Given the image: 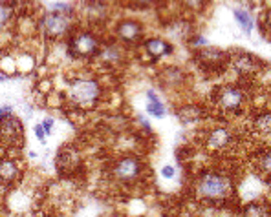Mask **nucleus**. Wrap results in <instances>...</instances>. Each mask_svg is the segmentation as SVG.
<instances>
[{
  "instance_id": "18",
  "label": "nucleus",
  "mask_w": 271,
  "mask_h": 217,
  "mask_svg": "<svg viewBox=\"0 0 271 217\" xmlns=\"http://www.w3.org/2000/svg\"><path fill=\"white\" fill-rule=\"evenodd\" d=\"M15 62H17V72L19 73H30L35 70V55L30 52H22L19 55H15Z\"/></svg>"
},
{
  "instance_id": "34",
  "label": "nucleus",
  "mask_w": 271,
  "mask_h": 217,
  "mask_svg": "<svg viewBox=\"0 0 271 217\" xmlns=\"http://www.w3.org/2000/svg\"><path fill=\"white\" fill-rule=\"evenodd\" d=\"M28 157H32V159H37V152L30 150V154H28Z\"/></svg>"
},
{
  "instance_id": "20",
  "label": "nucleus",
  "mask_w": 271,
  "mask_h": 217,
  "mask_svg": "<svg viewBox=\"0 0 271 217\" xmlns=\"http://www.w3.org/2000/svg\"><path fill=\"white\" fill-rule=\"evenodd\" d=\"M233 15H235V20L242 26L244 33H251V30H253V18H251L249 13L244 10H235L233 11Z\"/></svg>"
},
{
  "instance_id": "28",
  "label": "nucleus",
  "mask_w": 271,
  "mask_h": 217,
  "mask_svg": "<svg viewBox=\"0 0 271 217\" xmlns=\"http://www.w3.org/2000/svg\"><path fill=\"white\" fill-rule=\"evenodd\" d=\"M183 4L187 6L189 10H202L205 0H183Z\"/></svg>"
},
{
  "instance_id": "24",
  "label": "nucleus",
  "mask_w": 271,
  "mask_h": 217,
  "mask_svg": "<svg viewBox=\"0 0 271 217\" xmlns=\"http://www.w3.org/2000/svg\"><path fill=\"white\" fill-rule=\"evenodd\" d=\"M258 168L266 174H271V150L258 157Z\"/></svg>"
},
{
  "instance_id": "26",
  "label": "nucleus",
  "mask_w": 271,
  "mask_h": 217,
  "mask_svg": "<svg viewBox=\"0 0 271 217\" xmlns=\"http://www.w3.org/2000/svg\"><path fill=\"white\" fill-rule=\"evenodd\" d=\"M41 126L44 128V134H46V137H50V135L53 134V126H55V119L53 117H44L41 122Z\"/></svg>"
},
{
  "instance_id": "1",
  "label": "nucleus",
  "mask_w": 271,
  "mask_h": 217,
  "mask_svg": "<svg viewBox=\"0 0 271 217\" xmlns=\"http://www.w3.org/2000/svg\"><path fill=\"white\" fill-rule=\"evenodd\" d=\"M104 95L106 92H104L103 82L92 75H75L73 78H70L64 90L66 102L79 112H92L103 106Z\"/></svg>"
},
{
  "instance_id": "12",
  "label": "nucleus",
  "mask_w": 271,
  "mask_h": 217,
  "mask_svg": "<svg viewBox=\"0 0 271 217\" xmlns=\"http://www.w3.org/2000/svg\"><path fill=\"white\" fill-rule=\"evenodd\" d=\"M235 142V135L233 132L227 128H214L207 134V139H205V144H207L209 150L213 152H224L227 148H231V144Z\"/></svg>"
},
{
  "instance_id": "10",
  "label": "nucleus",
  "mask_w": 271,
  "mask_h": 217,
  "mask_svg": "<svg viewBox=\"0 0 271 217\" xmlns=\"http://www.w3.org/2000/svg\"><path fill=\"white\" fill-rule=\"evenodd\" d=\"M143 36V26L136 18H121L114 26V38L123 44H134Z\"/></svg>"
},
{
  "instance_id": "7",
  "label": "nucleus",
  "mask_w": 271,
  "mask_h": 217,
  "mask_svg": "<svg viewBox=\"0 0 271 217\" xmlns=\"http://www.w3.org/2000/svg\"><path fill=\"white\" fill-rule=\"evenodd\" d=\"M79 16L90 26H101L110 16V10L106 0H86L81 4Z\"/></svg>"
},
{
  "instance_id": "17",
  "label": "nucleus",
  "mask_w": 271,
  "mask_h": 217,
  "mask_svg": "<svg viewBox=\"0 0 271 217\" xmlns=\"http://www.w3.org/2000/svg\"><path fill=\"white\" fill-rule=\"evenodd\" d=\"M233 68H235V72L240 73V75H253L258 70V62H256L255 57H251V55L240 53V55H236L233 58Z\"/></svg>"
},
{
  "instance_id": "9",
  "label": "nucleus",
  "mask_w": 271,
  "mask_h": 217,
  "mask_svg": "<svg viewBox=\"0 0 271 217\" xmlns=\"http://www.w3.org/2000/svg\"><path fill=\"white\" fill-rule=\"evenodd\" d=\"M99 64L106 68H121L125 64L126 60V50H125V44L119 40H108V42H103V48H101V53L99 57H97Z\"/></svg>"
},
{
  "instance_id": "30",
  "label": "nucleus",
  "mask_w": 271,
  "mask_h": 217,
  "mask_svg": "<svg viewBox=\"0 0 271 217\" xmlns=\"http://www.w3.org/2000/svg\"><path fill=\"white\" fill-rule=\"evenodd\" d=\"M193 46H196V48H205L207 46V38L205 36H202V35H196V36H193Z\"/></svg>"
},
{
  "instance_id": "16",
  "label": "nucleus",
  "mask_w": 271,
  "mask_h": 217,
  "mask_svg": "<svg viewBox=\"0 0 271 217\" xmlns=\"http://www.w3.org/2000/svg\"><path fill=\"white\" fill-rule=\"evenodd\" d=\"M17 13V0H0V33H4L15 22Z\"/></svg>"
},
{
  "instance_id": "29",
  "label": "nucleus",
  "mask_w": 271,
  "mask_h": 217,
  "mask_svg": "<svg viewBox=\"0 0 271 217\" xmlns=\"http://www.w3.org/2000/svg\"><path fill=\"white\" fill-rule=\"evenodd\" d=\"M10 114H15L13 104H2V106H0V119L6 117V115H10Z\"/></svg>"
},
{
  "instance_id": "27",
  "label": "nucleus",
  "mask_w": 271,
  "mask_h": 217,
  "mask_svg": "<svg viewBox=\"0 0 271 217\" xmlns=\"http://www.w3.org/2000/svg\"><path fill=\"white\" fill-rule=\"evenodd\" d=\"M160 174H162L163 179H174V176H176V168L172 164H165V166H162Z\"/></svg>"
},
{
  "instance_id": "6",
  "label": "nucleus",
  "mask_w": 271,
  "mask_h": 217,
  "mask_svg": "<svg viewBox=\"0 0 271 217\" xmlns=\"http://www.w3.org/2000/svg\"><path fill=\"white\" fill-rule=\"evenodd\" d=\"M0 140L6 146H21L24 140V128L21 119L15 114H10L0 119Z\"/></svg>"
},
{
  "instance_id": "15",
  "label": "nucleus",
  "mask_w": 271,
  "mask_h": 217,
  "mask_svg": "<svg viewBox=\"0 0 271 217\" xmlns=\"http://www.w3.org/2000/svg\"><path fill=\"white\" fill-rule=\"evenodd\" d=\"M224 57H225L224 52L207 46L198 53V60L202 62L205 70H218V68H222V64L225 62Z\"/></svg>"
},
{
  "instance_id": "33",
  "label": "nucleus",
  "mask_w": 271,
  "mask_h": 217,
  "mask_svg": "<svg viewBox=\"0 0 271 217\" xmlns=\"http://www.w3.org/2000/svg\"><path fill=\"white\" fill-rule=\"evenodd\" d=\"M8 78H10V77H8V75H6V73H2V72H0V82H6V80H8Z\"/></svg>"
},
{
  "instance_id": "19",
  "label": "nucleus",
  "mask_w": 271,
  "mask_h": 217,
  "mask_svg": "<svg viewBox=\"0 0 271 217\" xmlns=\"http://www.w3.org/2000/svg\"><path fill=\"white\" fill-rule=\"evenodd\" d=\"M147 114L151 117H156V119H163L167 115V106L162 102V98H156V100H149L145 106Z\"/></svg>"
},
{
  "instance_id": "8",
  "label": "nucleus",
  "mask_w": 271,
  "mask_h": 217,
  "mask_svg": "<svg viewBox=\"0 0 271 217\" xmlns=\"http://www.w3.org/2000/svg\"><path fill=\"white\" fill-rule=\"evenodd\" d=\"M245 95L236 86H222L214 93V102L224 112H238L244 106Z\"/></svg>"
},
{
  "instance_id": "5",
  "label": "nucleus",
  "mask_w": 271,
  "mask_h": 217,
  "mask_svg": "<svg viewBox=\"0 0 271 217\" xmlns=\"http://www.w3.org/2000/svg\"><path fill=\"white\" fill-rule=\"evenodd\" d=\"M196 194L205 201H220L231 194V181L222 174H203L196 182Z\"/></svg>"
},
{
  "instance_id": "32",
  "label": "nucleus",
  "mask_w": 271,
  "mask_h": 217,
  "mask_svg": "<svg viewBox=\"0 0 271 217\" xmlns=\"http://www.w3.org/2000/svg\"><path fill=\"white\" fill-rule=\"evenodd\" d=\"M154 0H130V4H134V6H149V4H152Z\"/></svg>"
},
{
  "instance_id": "14",
  "label": "nucleus",
  "mask_w": 271,
  "mask_h": 217,
  "mask_svg": "<svg viewBox=\"0 0 271 217\" xmlns=\"http://www.w3.org/2000/svg\"><path fill=\"white\" fill-rule=\"evenodd\" d=\"M143 48H145L147 55L152 58L169 57V55H172V52H174V46H172L171 42L163 40L160 36H151V38H147V40L143 42Z\"/></svg>"
},
{
  "instance_id": "23",
  "label": "nucleus",
  "mask_w": 271,
  "mask_h": 217,
  "mask_svg": "<svg viewBox=\"0 0 271 217\" xmlns=\"http://www.w3.org/2000/svg\"><path fill=\"white\" fill-rule=\"evenodd\" d=\"M50 10L61 11V13H66V15H75L77 8L73 4H68V2H53V4L50 6Z\"/></svg>"
},
{
  "instance_id": "13",
  "label": "nucleus",
  "mask_w": 271,
  "mask_h": 217,
  "mask_svg": "<svg viewBox=\"0 0 271 217\" xmlns=\"http://www.w3.org/2000/svg\"><path fill=\"white\" fill-rule=\"evenodd\" d=\"M79 166H81V155L77 154V150L64 148L57 155V170L66 174V176H73Z\"/></svg>"
},
{
  "instance_id": "11",
  "label": "nucleus",
  "mask_w": 271,
  "mask_h": 217,
  "mask_svg": "<svg viewBox=\"0 0 271 217\" xmlns=\"http://www.w3.org/2000/svg\"><path fill=\"white\" fill-rule=\"evenodd\" d=\"M22 177V166L17 159L11 157H2L0 159V186H13L21 181Z\"/></svg>"
},
{
  "instance_id": "25",
  "label": "nucleus",
  "mask_w": 271,
  "mask_h": 217,
  "mask_svg": "<svg viewBox=\"0 0 271 217\" xmlns=\"http://www.w3.org/2000/svg\"><path fill=\"white\" fill-rule=\"evenodd\" d=\"M33 134H35L37 140H39V142H41L42 146H46L48 137H46V134H44V128H42V126H41V122L35 124V126H33Z\"/></svg>"
},
{
  "instance_id": "3",
  "label": "nucleus",
  "mask_w": 271,
  "mask_h": 217,
  "mask_svg": "<svg viewBox=\"0 0 271 217\" xmlns=\"http://www.w3.org/2000/svg\"><path fill=\"white\" fill-rule=\"evenodd\" d=\"M73 30H75V15H66L61 11L50 10L37 16V33L42 36V40H64Z\"/></svg>"
},
{
  "instance_id": "22",
  "label": "nucleus",
  "mask_w": 271,
  "mask_h": 217,
  "mask_svg": "<svg viewBox=\"0 0 271 217\" xmlns=\"http://www.w3.org/2000/svg\"><path fill=\"white\" fill-rule=\"evenodd\" d=\"M256 130L264 135H271V114H262L255 120Z\"/></svg>"
},
{
  "instance_id": "31",
  "label": "nucleus",
  "mask_w": 271,
  "mask_h": 217,
  "mask_svg": "<svg viewBox=\"0 0 271 217\" xmlns=\"http://www.w3.org/2000/svg\"><path fill=\"white\" fill-rule=\"evenodd\" d=\"M138 122L141 124V128L145 130L147 134H151V132H152V126H151V122H149V120H145V119H143V117H138Z\"/></svg>"
},
{
  "instance_id": "4",
  "label": "nucleus",
  "mask_w": 271,
  "mask_h": 217,
  "mask_svg": "<svg viewBox=\"0 0 271 217\" xmlns=\"http://www.w3.org/2000/svg\"><path fill=\"white\" fill-rule=\"evenodd\" d=\"M110 177L119 184H136L143 177V162L136 155H121L110 166Z\"/></svg>"
},
{
  "instance_id": "2",
  "label": "nucleus",
  "mask_w": 271,
  "mask_h": 217,
  "mask_svg": "<svg viewBox=\"0 0 271 217\" xmlns=\"http://www.w3.org/2000/svg\"><path fill=\"white\" fill-rule=\"evenodd\" d=\"M103 42L94 30L77 28L66 38V52L73 60H97Z\"/></svg>"
},
{
  "instance_id": "21",
  "label": "nucleus",
  "mask_w": 271,
  "mask_h": 217,
  "mask_svg": "<svg viewBox=\"0 0 271 217\" xmlns=\"http://www.w3.org/2000/svg\"><path fill=\"white\" fill-rule=\"evenodd\" d=\"M178 115H180V120H182L183 124H189V122H193L194 119H198L200 110L196 108V106H191V104H187L185 108H182L180 112H178Z\"/></svg>"
}]
</instances>
